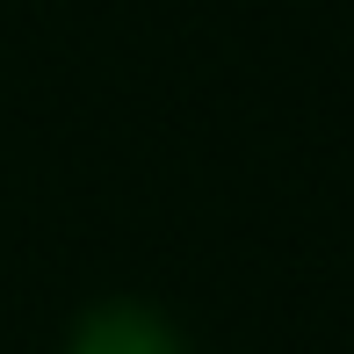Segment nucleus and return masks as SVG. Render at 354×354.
Wrapping results in <instances>:
<instances>
[{
  "mask_svg": "<svg viewBox=\"0 0 354 354\" xmlns=\"http://www.w3.org/2000/svg\"><path fill=\"white\" fill-rule=\"evenodd\" d=\"M66 354H188V347H181V333H174L152 304L109 297V304H94V311H80Z\"/></svg>",
  "mask_w": 354,
  "mask_h": 354,
  "instance_id": "f257e3e1",
  "label": "nucleus"
}]
</instances>
